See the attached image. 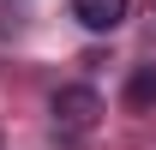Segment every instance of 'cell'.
Instances as JSON below:
<instances>
[{
	"mask_svg": "<svg viewBox=\"0 0 156 150\" xmlns=\"http://www.w3.org/2000/svg\"><path fill=\"white\" fill-rule=\"evenodd\" d=\"M48 114H54V126H60V132L84 138V132H90V126L102 120V96L90 90V84H66V90H54Z\"/></svg>",
	"mask_w": 156,
	"mask_h": 150,
	"instance_id": "1",
	"label": "cell"
},
{
	"mask_svg": "<svg viewBox=\"0 0 156 150\" xmlns=\"http://www.w3.org/2000/svg\"><path fill=\"white\" fill-rule=\"evenodd\" d=\"M126 12H132V0H72V18L84 24V30H96V36L120 30V24H126Z\"/></svg>",
	"mask_w": 156,
	"mask_h": 150,
	"instance_id": "2",
	"label": "cell"
},
{
	"mask_svg": "<svg viewBox=\"0 0 156 150\" xmlns=\"http://www.w3.org/2000/svg\"><path fill=\"white\" fill-rule=\"evenodd\" d=\"M126 108L132 114L156 108V66H132V78H126Z\"/></svg>",
	"mask_w": 156,
	"mask_h": 150,
	"instance_id": "3",
	"label": "cell"
}]
</instances>
